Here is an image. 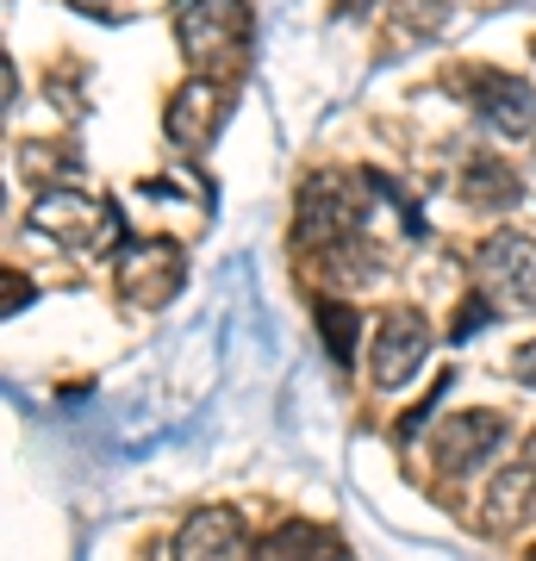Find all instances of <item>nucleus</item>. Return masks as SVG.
Here are the masks:
<instances>
[{
    "mask_svg": "<svg viewBox=\"0 0 536 561\" xmlns=\"http://www.w3.org/2000/svg\"><path fill=\"white\" fill-rule=\"evenodd\" d=\"M175 44L194 62V76H213V69L243 57L250 7L243 0H175Z\"/></svg>",
    "mask_w": 536,
    "mask_h": 561,
    "instance_id": "obj_1",
    "label": "nucleus"
},
{
    "mask_svg": "<svg viewBox=\"0 0 536 561\" xmlns=\"http://www.w3.org/2000/svg\"><path fill=\"white\" fill-rule=\"evenodd\" d=\"M25 225L44 231L50 243H62V250H76V256H100V250L119 243V213L94 194H81V187H44L25 213Z\"/></svg>",
    "mask_w": 536,
    "mask_h": 561,
    "instance_id": "obj_2",
    "label": "nucleus"
},
{
    "mask_svg": "<svg viewBox=\"0 0 536 561\" xmlns=\"http://www.w3.org/2000/svg\"><path fill=\"white\" fill-rule=\"evenodd\" d=\"M362 194H368V187H356V181L338 175V169H318V175H306V181H299V206H294L299 243L343 250V243L356 238V225H362Z\"/></svg>",
    "mask_w": 536,
    "mask_h": 561,
    "instance_id": "obj_3",
    "label": "nucleus"
},
{
    "mask_svg": "<svg viewBox=\"0 0 536 561\" xmlns=\"http://www.w3.org/2000/svg\"><path fill=\"white\" fill-rule=\"evenodd\" d=\"M113 280H119V294L132 306L157 312V306H169L181 294V280H187V256H181L175 238L144 231V238H132L119 256H113Z\"/></svg>",
    "mask_w": 536,
    "mask_h": 561,
    "instance_id": "obj_4",
    "label": "nucleus"
},
{
    "mask_svg": "<svg viewBox=\"0 0 536 561\" xmlns=\"http://www.w3.org/2000/svg\"><path fill=\"white\" fill-rule=\"evenodd\" d=\"M431 319L418 312V306H394V312H380L375 319V350H368V381L375 393H399V387H412V375L424 368L431 356Z\"/></svg>",
    "mask_w": 536,
    "mask_h": 561,
    "instance_id": "obj_5",
    "label": "nucleus"
},
{
    "mask_svg": "<svg viewBox=\"0 0 536 561\" xmlns=\"http://www.w3.org/2000/svg\"><path fill=\"white\" fill-rule=\"evenodd\" d=\"M231 101H238V94H231V81L225 76H187L175 88L169 113H162V138L175 144V150H187V157H199V150L225 131Z\"/></svg>",
    "mask_w": 536,
    "mask_h": 561,
    "instance_id": "obj_6",
    "label": "nucleus"
},
{
    "mask_svg": "<svg viewBox=\"0 0 536 561\" xmlns=\"http://www.w3.org/2000/svg\"><path fill=\"white\" fill-rule=\"evenodd\" d=\"M475 268H480V294H493L512 312H536V238L493 231L475 250Z\"/></svg>",
    "mask_w": 536,
    "mask_h": 561,
    "instance_id": "obj_7",
    "label": "nucleus"
},
{
    "mask_svg": "<svg viewBox=\"0 0 536 561\" xmlns=\"http://www.w3.org/2000/svg\"><path fill=\"white\" fill-rule=\"evenodd\" d=\"M456 88L475 101V113L493 125L499 138H524V131H536V94L517 76L475 62V69H456Z\"/></svg>",
    "mask_w": 536,
    "mask_h": 561,
    "instance_id": "obj_8",
    "label": "nucleus"
},
{
    "mask_svg": "<svg viewBox=\"0 0 536 561\" xmlns=\"http://www.w3.org/2000/svg\"><path fill=\"white\" fill-rule=\"evenodd\" d=\"M505 449V419L499 412H456L449 424H437V437H431V456L449 481H468L475 468Z\"/></svg>",
    "mask_w": 536,
    "mask_h": 561,
    "instance_id": "obj_9",
    "label": "nucleus"
},
{
    "mask_svg": "<svg viewBox=\"0 0 536 561\" xmlns=\"http://www.w3.org/2000/svg\"><path fill=\"white\" fill-rule=\"evenodd\" d=\"M531 518H536V468L517 461V468H505V474L487 486V500H480V530H487V537H512V530H524Z\"/></svg>",
    "mask_w": 536,
    "mask_h": 561,
    "instance_id": "obj_10",
    "label": "nucleus"
},
{
    "mask_svg": "<svg viewBox=\"0 0 536 561\" xmlns=\"http://www.w3.org/2000/svg\"><path fill=\"white\" fill-rule=\"evenodd\" d=\"M238 556H243V530L238 512H225V505H199L175 530V561H238Z\"/></svg>",
    "mask_w": 536,
    "mask_h": 561,
    "instance_id": "obj_11",
    "label": "nucleus"
},
{
    "mask_svg": "<svg viewBox=\"0 0 536 561\" xmlns=\"http://www.w3.org/2000/svg\"><path fill=\"white\" fill-rule=\"evenodd\" d=\"M250 561H343V542L324 530V524H306V518H287L275 530H262Z\"/></svg>",
    "mask_w": 536,
    "mask_h": 561,
    "instance_id": "obj_12",
    "label": "nucleus"
},
{
    "mask_svg": "<svg viewBox=\"0 0 536 561\" xmlns=\"http://www.w3.org/2000/svg\"><path fill=\"white\" fill-rule=\"evenodd\" d=\"M461 201L480 206V213H499V206H517L524 201V181H517L512 162H499V157H468L461 162Z\"/></svg>",
    "mask_w": 536,
    "mask_h": 561,
    "instance_id": "obj_13",
    "label": "nucleus"
},
{
    "mask_svg": "<svg viewBox=\"0 0 536 561\" xmlns=\"http://www.w3.org/2000/svg\"><path fill=\"white\" fill-rule=\"evenodd\" d=\"M356 337H362V312L350 300H318V343L331 350L338 368L356 362Z\"/></svg>",
    "mask_w": 536,
    "mask_h": 561,
    "instance_id": "obj_14",
    "label": "nucleus"
},
{
    "mask_svg": "<svg viewBox=\"0 0 536 561\" xmlns=\"http://www.w3.org/2000/svg\"><path fill=\"white\" fill-rule=\"evenodd\" d=\"M443 20H449V0H399L394 32L399 38H437Z\"/></svg>",
    "mask_w": 536,
    "mask_h": 561,
    "instance_id": "obj_15",
    "label": "nucleus"
},
{
    "mask_svg": "<svg viewBox=\"0 0 536 561\" xmlns=\"http://www.w3.org/2000/svg\"><path fill=\"white\" fill-rule=\"evenodd\" d=\"M487 319H493V294H468V300L456 306V331H449V337H456V343H468V337H475V331H480Z\"/></svg>",
    "mask_w": 536,
    "mask_h": 561,
    "instance_id": "obj_16",
    "label": "nucleus"
},
{
    "mask_svg": "<svg viewBox=\"0 0 536 561\" xmlns=\"http://www.w3.org/2000/svg\"><path fill=\"white\" fill-rule=\"evenodd\" d=\"M449 381H456V375H443V381L431 387V400H424V405H412V412H406V419H399V443H412L418 431H424V419H431V405H437L443 393H449Z\"/></svg>",
    "mask_w": 536,
    "mask_h": 561,
    "instance_id": "obj_17",
    "label": "nucleus"
},
{
    "mask_svg": "<svg viewBox=\"0 0 536 561\" xmlns=\"http://www.w3.org/2000/svg\"><path fill=\"white\" fill-rule=\"evenodd\" d=\"M81 13H100V20H125V13H138L144 0H76Z\"/></svg>",
    "mask_w": 536,
    "mask_h": 561,
    "instance_id": "obj_18",
    "label": "nucleus"
},
{
    "mask_svg": "<svg viewBox=\"0 0 536 561\" xmlns=\"http://www.w3.org/2000/svg\"><path fill=\"white\" fill-rule=\"evenodd\" d=\"M20 306H32V280H25L20 268H7V319H13Z\"/></svg>",
    "mask_w": 536,
    "mask_h": 561,
    "instance_id": "obj_19",
    "label": "nucleus"
},
{
    "mask_svg": "<svg viewBox=\"0 0 536 561\" xmlns=\"http://www.w3.org/2000/svg\"><path fill=\"white\" fill-rule=\"evenodd\" d=\"M512 368H517V381H524V387H536V337L512 356Z\"/></svg>",
    "mask_w": 536,
    "mask_h": 561,
    "instance_id": "obj_20",
    "label": "nucleus"
},
{
    "mask_svg": "<svg viewBox=\"0 0 536 561\" xmlns=\"http://www.w3.org/2000/svg\"><path fill=\"white\" fill-rule=\"evenodd\" d=\"M524 461H531V468H536V437H531V456H524Z\"/></svg>",
    "mask_w": 536,
    "mask_h": 561,
    "instance_id": "obj_21",
    "label": "nucleus"
},
{
    "mask_svg": "<svg viewBox=\"0 0 536 561\" xmlns=\"http://www.w3.org/2000/svg\"><path fill=\"white\" fill-rule=\"evenodd\" d=\"M531 57H536V38H531Z\"/></svg>",
    "mask_w": 536,
    "mask_h": 561,
    "instance_id": "obj_22",
    "label": "nucleus"
},
{
    "mask_svg": "<svg viewBox=\"0 0 536 561\" xmlns=\"http://www.w3.org/2000/svg\"><path fill=\"white\" fill-rule=\"evenodd\" d=\"M524 561H536V549H531V556H524Z\"/></svg>",
    "mask_w": 536,
    "mask_h": 561,
    "instance_id": "obj_23",
    "label": "nucleus"
}]
</instances>
